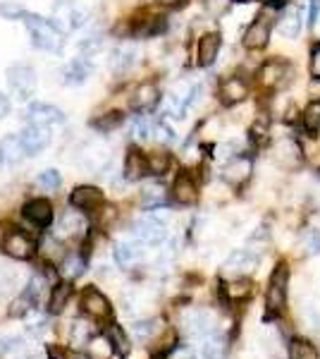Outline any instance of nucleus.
I'll use <instances>...</instances> for the list:
<instances>
[{
    "mask_svg": "<svg viewBox=\"0 0 320 359\" xmlns=\"http://www.w3.org/2000/svg\"><path fill=\"white\" fill-rule=\"evenodd\" d=\"M22 216H25L34 228L46 230L53 223V204H50L48 199H41V196L39 199H29L25 208H22Z\"/></svg>",
    "mask_w": 320,
    "mask_h": 359,
    "instance_id": "nucleus-12",
    "label": "nucleus"
},
{
    "mask_svg": "<svg viewBox=\"0 0 320 359\" xmlns=\"http://www.w3.org/2000/svg\"><path fill=\"white\" fill-rule=\"evenodd\" d=\"M304 247H306L308 257L320 254V230H308V233L304 235Z\"/></svg>",
    "mask_w": 320,
    "mask_h": 359,
    "instance_id": "nucleus-41",
    "label": "nucleus"
},
{
    "mask_svg": "<svg viewBox=\"0 0 320 359\" xmlns=\"http://www.w3.org/2000/svg\"><path fill=\"white\" fill-rule=\"evenodd\" d=\"M258 266V254H253L251 249H235V252L227 257V262L223 266L225 276H237L244 278Z\"/></svg>",
    "mask_w": 320,
    "mask_h": 359,
    "instance_id": "nucleus-11",
    "label": "nucleus"
},
{
    "mask_svg": "<svg viewBox=\"0 0 320 359\" xmlns=\"http://www.w3.org/2000/svg\"><path fill=\"white\" fill-rule=\"evenodd\" d=\"M275 161L280 168H287V170H294L304 163V147L296 137H282L280 142L275 144Z\"/></svg>",
    "mask_w": 320,
    "mask_h": 359,
    "instance_id": "nucleus-8",
    "label": "nucleus"
},
{
    "mask_svg": "<svg viewBox=\"0 0 320 359\" xmlns=\"http://www.w3.org/2000/svg\"><path fill=\"white\" fill-rule=\"evenodd\" d=\"M134 135H137L139 139H146L151 135V125L144 118H139L137 125H134Z\"/></svg>",
    "mask_w": 320,
    "mask_h": 359,
    "instance_id": "nucleus-48",
    "label": "nucleus"
},
{
    "mask_svg": "<svg viewBox=\"0 0 320 359\" xmlns=\"http://www.w3.org/2000/svg\"><path fill=\"white\" fill-rule=\"evenodd\" d=\"M249 135H251V139L256 144H265L267 142V137H270V118L263 113V115H258V118L253 120V125H251V130H249Z\"/></svg>",
    "mask_w": 320,
    "mask_h": 359,
    "instance_id": "nucleus-35",
    "label": "nucleus"
},
{
    "mask_svg": "<svg viewBox=\"0 0 320 359\" xmlns=\"http://www.w3.org/2000/svg\"><path fill=\"white\" fill-rule=\"evenodd\" d=\"M218 96H220V103H223V106H237V103H242L244 98L249 96V82L242 77V74L225 77L223 82H220Z\"/></svg>",
    "mask_w": 320,
    "mask_h": 359,
    "instance_id": "nucleus-13",
    "label": "nucleus"
},
{
    "mask_svg": "<svg viewBox=\"0 0 320 359\" xmlns=\"http://www.w3.org/2000/svg\"><path fill=\"white\" fill-rule=\"evenodd\" d=\"M36 304V297H34L32 292H22L20 297L15 299L13 304H10V309H8V316L10 318H22V316H27L29 314V309Z\"/></svg>",
    "mask_w": 320,
    "mask_h": 359,
    "instance_id": "nucleus-33",
    "label": "nucleus"
},
{
    "mask_svg": "<svg viewBox=\"0 0 320 359\" xmlns=\"http://www.w3.org/2000/svg\"><path fill=\"white\" fill-rule=\"evenodd\" d=\"M122 120H125V115H122L120 111H113V113H106L103 118L94 120V127L98 132H113L115 127L122 125Z\"/></svg>",
    "mask_w": 320,
    "mask_h": 359,
    "instance_id": "nucleus-38",
    "label": "nucleus"
},
{
    "mask_svg": "<svg viewBox=\"0 0 320 359\" xmlns=\"http://www.w3.org/2000/svg\"><path fill=\"white\" fill-rule=\"evenodd\" d=\"M46 357L48 359H67V352L57 345H46Z\"/></svg>",
    "mask_w": 320,
    "mask_h": 359,
    "instance_id": "nucleus-49",
    "label": "nucleus"
},
{
    "mask_svg": "<svg viewBox=\"0 0 320 359\" xmlns=\"http://www.w3.org/2000/svg\"><path fill=\"white\" fill-rule=\"evenodd\" d=\"M3 252L8 254L10 259H17V262H29L36 254V242H34L32 235H27L25 230H10L3 237Z\"/></svg>",
    "mask_w": 320,
    "mask_h": 359,
    "instance_id": "nucleus-5",
    "label": "nucleus"
},
{
    "mask_svg": "<svg viewBox=\"0 0 320 359\" xmlns=\"http://www.w3.org/2000/svg\"><path fill=\"white\" fill-rule=\"evenodd\" d=\"M184 328L191 333V335H199V338H206L208 333L215 331L213 326V316L208 314V311L203 309H194L189 311L187 316H184Z\"/></svg>",
    "mask_w": 320,
    "mask_h": 359,
    "instance_id": "nucleus-21",
    "label": "nucleus"
},
{
    "mask_svg": "<svg viewBox=\"0 0 320 359\" xmlns=\"http://www.w3.org/2000/svg\"><path fill=\"white\" fill-rule=\"evenodd\" d=\"M172 199L179 206H194L199 201V184L189 172H179L172 184Z\"/></svg>",
    "mask_w": 320,
    "mask_h": 359,
    "instance_id": "nucleus-15",
    "label": "nucleus"
},
{
    "mask_svg": "<svg viewBox=\"0 0 320 359\" xmlns=\"http://www.w3.org/2000/svg\"><path fill=\"white\" fill-rule=\"evenodd\" d=\"M20 139H22V147H25L27 156H36L50 144V127L29 125L20 135Z\"/></svg>",
    "mask_w": 320,
    "mask_h": 359,
    "instance_id": "nucleus-18",
    "label": "nucleus"
},
{
    "mask_svg": "<svg viewBox=\"0 0 320 359\" xmlns=\"http://www.w3.org/2000/svg\"><path fill=\"white\" fill-rule=\"evenodd\" d=\"M69 297H72V285H69V283H57L48 299L50 314H60V311L65 309V304L69 302Z\"/></svg>",
    "mask_w": 320,
    "mask_h": 359,
    "instance_id": "nucleus-28",
    "label": "nucleus"
},
{
    "mask_svg": "<svg viewBox=\"0 0 320 359\" xmlns=\"http://www.w3.org/2000/svg\"><path fill=\"white\" fill-rule=\"evenodd\" d=\"M320 20V0H308V27H316Z\"/></svg>",
    "mask_w": 320,
    "mask_h": 359,
    "instance_id": "nucleus-47",
    "label": "nucleus"
},
{
    "mask_svg": "<svg viewBox=\"0 0 320 359\" xmlns=\"http://www.w3.org/2000/svg\"><path fill=\"white\" fill-rule=\"evenodd\" d=\"M308 96H311V101H320V77H313L308 82Z\"/></svg>",
    "mask_w": 320,
    "mask_h": 359,
    "instance_id": "nucleus-50",
    "label": "nucleus"
},
{
    "mask_svg": "<svg viewBox=\"0 0 320 359\" xmlns=\"http://www.w3.org/2000/svg\"><path fill=\"white\" fill-rule=\"evenodd\" d=\"M60 182H62V180H60V172H57V170H43L39 175V184L43 189H57V187H60Z\"/></svg>",
    "mask_w": 320,
    "mask_h": 359,
    "instance_id": "nucleus-40",
    "label": "nucleus"
},
{
    "mask_svg": "<svg viewBox=\"0 0 320 359\" xmlns=\"http://www.w3.org/2000/svg\"><path fill=\"white\" fill-rule=\"evenodd\" d=\"M308 67H311L313 77H320V41L313 43V48H311V62H308Z\"/></svg>",
    "mask_w": 320,
    "mask_h": 359,
    "instance_id": "nucleus-45",
    "label": "nucleus"
},
{
    "mask_svg": "<svg viewBox=\"0 0 320 359\" xmlns=\"http://www.w3.org/2000/svg\"><path fill=\"white\" fill-rule=\"evenodd\" d=\"M251 172H253V158L251 156H235L230 158L227 163L223 165V180L232 187H242L251 180Z\"/></svg>",
    "mask_w": 320,
    "mask_h": 359,
    "instance_id": "nucleus-9",
    "label": "nucleus"
},
{
    "mask_svg": "<svg viewBox=\"0 0 320 359\" xmlns=\"http://www.w3.org/2000/svg\"><path fill=\"white\" fill-rule=\"evenodd\" d=\"M160 331V321L158 318H148V321H139L137 326H134V335H137L139 340H151L155 333Z\"/></svg>",
    "mask_w": 320,
    "mask_h": 359,
    "instance_id": "nucleus-39",
    "label": "nucleus"
},
{
    "mask_svg": "<svg viewBox=\"0 0 320 359\" xmlns=\"http://www.w3.org/2000/svg\"><path fill=\"white\" fill-rule=\"evenodd\" d=\"M106 338L110 340V345H113V352H115V355H118L120 359H127V357H130L132 343H130L127 333L122 331L118 323H110V326L106 328Z\"/></svg>",
    "mask_w": 320,
    "mask_h": 359,
    "instance_id": "nucleus-24",
    "label": "nucleus"
},
{
    "mask_svg": "<svg viewBox=\"0 0 320 359\" xmlns=\"http://www.w3.org/2000/svg\"><path fill=\"white\" fill-rule=\"evenodd\" d=\"M151 175L148 172V154H141L139 149H130L125 156V177L127 180H141V177H146Z\"/></svg>",
    "mask_w": 320,
    "mask_h": 359,
    "instance_id": "nucleus-20",
    "label": "nucleus"
},
{
    "mask_svg": "<svg viewBox=\"0 0 320 359\" xmlns=\"http://www.w3.org/2000/svg\"><path fill=\"white\" fill-rule=\"evenodd\" d=\"M289 359H320L316 345L304 338H294L289 343Z\"/></svg>",
    "mask_w": 320,
    "mask_h": 359,
    "instance_id": "nucleus-31",
    "label": "nucleus"
},
{
    "mask_svg": "<svg viewBox=\"0 0 320 359\" xmlns=\"http://www.w3.org/2000/svg\"><path fill=\"white\" fill-rule=\"evenodd\" d=\"M81 311L89 318H94V321H110L113 318V304L96 287H86L81 292Z\"/></svg>",
    "mask_w": 320,
    "mask_h": 359,
    "instance_id": "nucleus-7",
    "label": "nucleus"
},
{
    "mask_svg": "<svg viewBox=\"0 0 320 359\" xmlns=\"http://www.w3.org/2000/svg\"><path fill=\"white\" fill-rule=\"evenodd\" d=\"M162 199H165V189L162 187H148L146 189V194H144V201H146L148 206H158V204H162Z\"/></svg>",
    "mask_w": 320,
    "mask_h": 359,
    "instance_id": "nucleus-43",
    "label": "nucleus"
},
{
    "mask_svg": "<svg viewBox=\"0 0 320 359\" xmlns=\"http://www.w3.org/2000/svg\"><path fill=\"white\" fill-rule=\"evenodd\" d=\"M69 343L74 347H84L91 343V328L81 321H74L72 323V333H69Z\"/></svg>",
    "mask_w": 320,
    "mask_h": 359,
    "instance_id": "nucleus-37",
    "label": "nucleus"
},
{
    "mask_svg": "<svg viewBox=\"0 0 320 359\" xmlns=\"http://www.w3.org/2000/svg\"><path fill=\"white\" fill-rule=\"evenodd\" d=\"M106 196L98 187H91V184H84V187H77L72 194H69V204L79 211H86V213H96L98 208L103 206Z\"/></svg>",
    "mask_w": 320,
    "mask_h": 359,
    "instance_id": "nucleus-14",
    "label": "nucleus"
},
{
    "mask_svg": "<svg viewBox=\"0 0 320 359\" xmlns=\"http://www.w3.org/2000/svg\"><path fill=\"white\" fill-rule=\"evenodd\" d=\"M160 103V89L155 82H141L132 96V108L137 113H151Z\"/></svg>",
    "mask_w": 320,
    "mask_h": 359,
    "instance_id": "nucleus-17",
    "label": "nucleus"
},
{
    "mask_svg": "<svg viewBox=\"0 0 320 359\" xmlns=\"http://www.w3.org/2000/svg\"><path fill=\"white\" fill-rule=\"evenodd\" d=\"M132 233L139 242H141V245H151V247L160 245V242L167 237L165 223L158 221V218H153V216H146V218H141V221L134 223Z\"/></svg>",
    "mask_w": 320,
    "mask_h": 359,
    "instance_id": "nucleus-10",
    "label": "nucleus"
},
{
    "mask_svg": "<svg viewBox=\"0 0 320 359\" xmlns=\"http://www.w3.org/2000/svg\"><path fill=\"white\" fill-rule=\"evenodd\" d=\"M263 5L267 10H287L289 8V0H263Z\"/></svg>",
    "mask_w": 320,
    "mask_h": 359,
    "instance_id": "nucleus-51",
    "label": "nucleus"
},
{
    "mask_svg": "<svg viewBox=\"0 0 320 359\" xmlns=\"http://www.w3.org/2000/svg\"><path fill=\"white\" fill-rule=\"evenodd\" d=\"M167 170H170V154L167 151L148 154V172L151 175H165Z\"/></svg>",
    "mask_w": 320,
    "mask_h": 359,
    "instance_id": "nucleus-36",
    "label": "nucleus"
},
{
    "mask_svg": "<svg viewBox=\"0 0 320 359\" xmlns=\"http://www.w3.org/2000/svg\"><path fill=\"white\" fill-rule=\"evenodd\" d=\"M27 156L20 137H5L0 142V163H17Z\"/></svg>",
    "mask_w": 320,
    "mask_h": 359,
    "instance_id": "nucleus-25",
    "label": "nucleus"
},
{
    "mask_svg": "<svg viewBox=\"0 0 320 359\" xmlns=\"http://www.w3.org/2000/svg\"><path fill=\"white\" fill-rule=\"evenodd\" d=\"M72 359H94V357H89V355H74Z\"/></svg>",
    "mask_w": 320,
    "mask_h": 359,
    "instance_id": "nucleus-53",
    "label": "nucleus"
},
{
    "mask_svg": "<svg viewBox=\"0 0 320 359\" xmlns=\"http://www.w3.org/2000/svg\"><path fill=\"white\" fill-rule=\"evenodd\" d=\"M27 120H29V125L50 127V125L65 123V113H62L60 108L50 106V103H32V106L27 108Z\"/></svg>",
    "mask_w": 320,
    "mask_h": 359,
    "instance_id": "nucleus-16",
    "label": "nucleus"
},
{
    "mask_svg": "<svg viewBox=\"0 0 320 359\" xmlns=\"http://www.w3.org/2000/svg\"><path fill=\"white\" fill-rule=\"evenodd\" d=\"M89 74H91V65L84 60V57H77V60H72L65 69H62L65 84H84L86 79H89Z\"/></svg>",
    "mask_w": 320,
    "mask_h": 359,
    "instance_id": "nucleus-26",
    "label": "nucleus"
},
{
    "mask_svg": "<svg viewBox=\"0 0 320 359\" xmlns=\"http://www.w3.org/2000/svg\"><path fill=\"white\" fill-rule=\"evenodd\" d=\"M91 350H94V355L101 359V357H108L110 352H113V345H110V340L103 335V338H98V340H91Z\"/></svg>",
    "mask_w": 320,
    "mask_h": 359,
    "instance_id": "nucleus-42",
    "label": "nucleus"
},
{
    "mask_svg": "<svg viewBox=\"0 0 320 359\" xmlns=\"http://www.w3.org/2000/svg\"><path fill=\"white\" fill-rule=\"evenodd\" d=\"M220 292L227 297V302H239V299H246L251 294V283L246 278H235L230 283H223L220 285Z\"/></svg>",
    "mask_w": 320,
    "mask_h": 359,
    "instance_id": "nucleus-27",
    "label": "nucleus"
},
{
    "mask_svg": "<svg viewBox=\"0 0 320 359\" xmlns=\"http://www.w3.org/2000/svg\"><path fill=\"white\" fill-rule=\"evenodd\" d=\"M139 257H141V249H139V245H118L115 247V262H118L122 269L132 266Z\"/></svg>",
    "mask_w": 320,
    "mask_h": 359,
    "instance_id": "nucleus-34",
    "label": "nucleus"
},
{
    "mask_svg": "<svg viewBox=\"0 0 320 359\" xmlns=\"http://www.w3.org/2000/svg\"><path fill=\"white\" fill-rule=\"evenodd\" d=\"M232 3H249V0H232Z\"/></svg>",
    "mask_w": 320,
    "mask_h": 359,
    "instance_id": "nucleus-54",
    "label": "nucleus"
},
{
    "mask_svg": "<svg viewBox=\"0 0 320 359\" xmlns=\"http://www.w3.org/2000/svg\"><path fill=\"white\" fill-rule=\"evenodd\" d=\"M132 60H134V53H115V57H113L115 72H120V69H127V67L132 65Z\"/></svg>",
    "mask_w": 320,
    "mask_h": 359,
    "instance_id": "nucleus-46",
    "label": "nucleus"
},
{
    "mask_svg": "<svg viewBox=\"0 0 320 359\" xmlns=\"http://www.w3.org/2000/svg\"><path fill=\"white\" fill-rule=\"evenodd\" d=\"M153 132H155V139H158V142H162V144H172V142H174V132H172L165 123H158V125H155V127H153Z\"/></svg>",
    "mask_w": 320,
    "mask_h": 359,
    "instance_id": "nucleus-44",
    "label": "nucleus"
},
{
    "mask_svg": "<svg viewBox=\"0 0 320 359\" xmlns=\"http://www.w3.org/2000/svg\"><path fill=\"white\" fill-rule=\"evenodd\" d=\"M223 48V36L218 32H208L199 39V48H196V62L201 67H211L218 60V53Z\"/></svg>",
    "mask_w": 320,
    "mask_h": 359,
    "instance_id": "nucleus-19",
    "label": "nucleus"
},
{
    "mask_svg": "<svg viewBox=\"0 0 320 359\" xmlns=\"http://www.w3.org/2000/svg\"><path fill=\"white\" fill-rule=\"evenodd\" d=\"M287 285H289L287 264H277L275 271H272V276H270V280H267V292H265L267 318L282 314L284 304H287Z\"/></svg>",
    "mask_w": 320,
    "mask_h": 359,
    "instance_id": "nucleus-2",
    "label": "nucleus"
},
{
    "mask_svg": "<svg viewBox=\"0 0 320 359\" xmlns=\"http://www.w3.org/2000/svg\"><path fill=\"white\" fill-rule=\"evenodd\" d=\"M86 271V259L81 257V254H72V257H65L60 264V273L67 278V280H72V278L81 276Z\"/></svg>",
    "mask_w": 320,
    "mask_h": 359,
    "instance_id": "nucleus-32",
    "label": "nucleus"
},
{
    "mask_svg": "<svg viewBox=\"0 0 320 359\" xmlns=\"http://www.w3.org/2000/svg\"><path fill=\"white\" fill-rule=\"evenodd\" d=\"M301 29H304V22H301L299 10H294V8H287L284 15L277 20V32H280V36L284 39H296L301 34Z\"/></svg>",
    "mask_w": 320,
    "mask_h": 359,
    "instance_id": "nucleus-23",
    "label": "nucleus"
},
{
    "mask_svg": "<svg viewBox=\"0 0 320 359\" xmlns=\"http://www.w3.org/2000/svg\"><path fill=\"white\" fill-rule=\"evenodd\" d=\"M84 228H86L84 216H81V213H74V211L65 213V216H62V221H60V235H65V237L81 235V233H84Z\"/></svg>",
    "mask_w": 320,
    "mask_h": 359,
    "instance_id": "nucleus-30",
    "label": "nucleus"
},
{
    "mask_svg": "<svg viewBox=\"0 0 320 359\" xmlns=\"http://www.w3.org/2000/svg\"><path fill=\"white\" fill-rule=\"evenodd\" d=\"M230 350V340L225 338L223 333L213 331L203 338V345H201V355L206 359H223Z\"/></svg>",
    "mask_w": 320,
    "mask_h": 359,
    "instance_id": "nucleus-22",
    "label": "nucleus"
},
{
    "mask_svg": "<svg viewBox=\"0 0 320 359\" xmlns=\"http://www.w3.org/2000/svg\"><path fill=\"white\" fill-rule=\"evenodd\" d=\"M289 77H292V67L284 60H280V57H270V60H265L263 65L256 69V82L265 91L282 89L289 82Z\"/></svg>",
    "mask_w": 320,
    "mask_h": 359,
    "instance_id": "nucleus-4",
    "label": "nucleus"
},
{
    "mask_svg": "<svg viewBox=\"0 0 320 359\" xmlns=\"http://www.w3.org/2000/svg\"><path fill=\"white\" fill-rule=\"evenodd\" d=\"M272 15H275V10H267V13L258 15L251 25L246 27V32H244V48L249 50H260L265 48L267 41H270V29H272Z\"/></svg>",
    "mask_w": 320,
    "mask_h": 359,
    "instance_id": "nucleus-6",
    "label": "nucleus"
},
{
    "mask_svg": "<svg viewBox=\"0 0 320 359\" xmlns=\"http://www.w3.org/2000/svg\"><path fill=\"white\" fill-rule=\"evenodd\" d=\"M301 127L308 135H318L320 132V101H311L301 113Z\"/></svg>",
    "mask_w": 320,
    "mask_h": 359,
    "instance_id": "nucleus-29",
    "label": "nucleus"
},
{
    "mask_svg": "<svg viewBox=\"0 0 320 359\" xmlns=\"http://www.w3.org/2000/svg\"><path fill=\"white\" fill-rule=\"evenodd\" d=\"M10 115V98L5 94H0V120Z\"/></svg>",
    "mask_w": 320,
    "mask_h": 359,
    "instance_id": "nucleus-52",
    "label": "nucleus"
},
{
    "mask_svg": "<svg viewBox=\"0 0 320 359\" xmlns=\"http://www.w3.org/2000/svg\"><path fill=\"white\" fill-rule=\"evenodd\" d=\"M5 79H8V89L20 101H29L36 91V72H34L32 65H25V62L10 65L8 72H5Z\"/></svg>",
    "mask_w": 320,
    "mask_h": 359,
    "instance_id": "nucleus-3",
    "label": "nucleus"
},
{
    "mask_svg": "<svg viewBox=\"0 0 320 359\" xmlns=\"http://www.w3.org/2000/svg\"><path fill=\"white\" fill-rule=\"evenodd\" d=\"M22 22L27 25L29 34H32V43L36 46L39 50H46V53H60L62 46H65V36L50 20H43L39 15L25 13Z\"/></svg>",
    "mask_w": 320,
    "mask_h": 359,
    "instance_id": "nucleus-1",
    "label": "nucleus"
}]
</instances>
